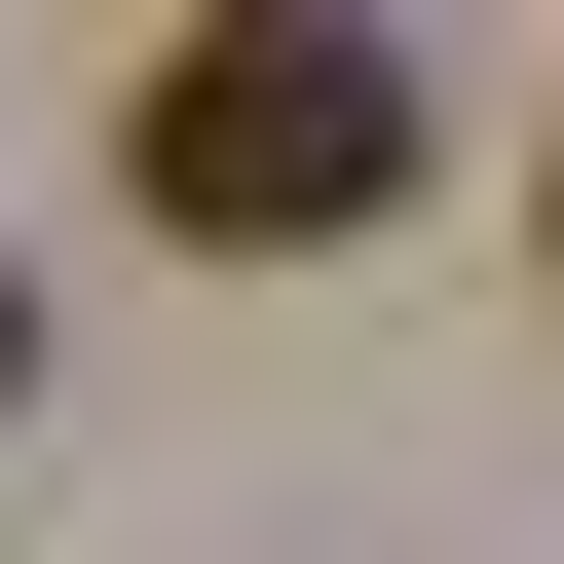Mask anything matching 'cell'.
<instances>
[{
	"label": "cell",
	"instance_id": "2",
	"mask_svg": "<svg viewBox=\"0 0 564 564\" xmlns=\"http://www.w3.org/2000/svg\"><path fill=\"white\" fill-rule=\"evenodd\" d=\"M0 414H39V302H0Z\"/></svg>",
	"mask_w": 564,
	"mask_h": 564
},
{
	"label": "cell",
	"instance_id": "1",
	"mask_svg": "<svg viewBox=\"0 0 564 564\" xmlns=\"http://www.w3.org/2000/svg\"><path fill=\"white\" fill-rule=\"evenodd\" d=\"M414 188V39H377V0H263V39H151V226H377Z\"/></svg>",
	"mask_w": 564,
	"mask_h": 564
}]
</instances>
